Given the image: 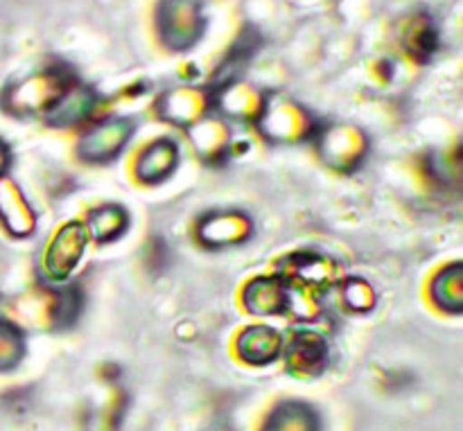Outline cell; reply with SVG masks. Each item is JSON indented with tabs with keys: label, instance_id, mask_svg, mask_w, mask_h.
<instances>
[{
	"label": "cell",
	"instance_id": "5bb4252c",
	"mask_svg": "<svg viewBox=\"0 0 463 431\" xmlns=\"http://www.w3.org/2000/svg\"><path fill=\"white\" fill-rule=\"evenodd\" d=\"M267 431H319L317 416L306 405H283L271 416Z\"/></svg>",
	"mask_w": 463,
	"mask_h": 431
},
{
	"label": "cell",
	"instance_id": "8fae6325",
	"mask_svg": "<svg viewBox=\"0 0 463 431\" xmlns=\"http://www.w3.org/2000/svg\"><path fill=\"white\" fill-rule=\"evenodd\" d=\"M321 152H324L326 161L333 163V165L344 167L346 163H355L360 158L362 152V140H357V131L346 129V126H335L321 140Z\"/></svg>",
	"mask_w": 463,
	"mask_h": 431
},
{
	"label": "cell",
	"instance_id": "9a60e30c",
	"mask_svg": "<svg viewBox=\"0 0 463 431\" xmlns=\"http://www.w3.org/2000/svg\"><path fill=\"white\" fill-rule=\"evenodd\" d=\"M25 355V339L16 325L0 321V370H9Z\"/></svg>",
	"mask_w": 463,
	"mask_h": 431
},
{
	"label": "cell",
	"instance_id": "7a4b0ae2",
	"mask_svg": "<svg viewBox=\"0 0 463 431\" xmlns=\"http://www.w3.org/2000/svg\"><path fill=\"white\" fill-rule=\"evenodd\" d=\"M134 136V122L127 117H107L90 126L77 145V154L89 163L113 161Z\"/></svg>",
	"mask_w": 463,
	"mask_h": 431
},
{
	"label": "cell",
	"instance_id": "8992f818",
	"mask_svg": "<svg viewBox=\"0 0 463 431\" xmlns=\"http://www.w3.org/2000/svg\"><path fill=\"white\" fill-rule=\"evenodd\" d=\"M238 352L249 364H271L283 352V337L269 325H251L240 334Z\"/></svg>",
	"mask_w": 463,
	"mask_h": 431
},
{
	"label": "cell",
	"instance_id": "d6986e66",
	"mask_svg": "<svg viewBox=\"0 0 463 431\" xmlns=\"http://www.w3.org/2000/svg\"><path fill=\"white\" fill-rule=\"evenodd\" d=\"M9 165H12V152H9V147L5 140H0V179L7 174Z\"/></svg>",
	"mask_w": 463,
	"mask_h": 431
},
{
	"label": "cell",
	"instance_id": "ac0fdd59",
	"mask_svg": "<svg viewBox=\"0 0 463 431\" xmlns=\"http://www.w3.org/2000/svg\"><path fill=\"white\" fill-rule=\"evenodd\" d=\"M344 301L353 310H369L371 303H373V294H371L369 285L364 283H351L344 292Z\"/></svg>",
	"mask_w": 463,
	"mask_h": 431
},
{
	"label": "cell",
	"instance_id": "4fadbf2b",
	"mask_svg": "<svg viewBox=\"0 0 463 431\" xmlns=\"http://www.w3.org/2000/svg\"><path fill=\"white\" fill-rule=\"evenodd\" d=\"M432 301L441 310L459 314L463 310V271L461 265H452L443 269L432 283Z\"/></svg>",
	"mask_w": 463,
	"mask_h": 431
},
{
	"label": "cell",
	"instance_id": "30bf717a",
	"mask_svg": "<svg viewBox=\"0 0 463 431\" xmlns=\"http://www.w3.org/2000/svg\"><path fill=\"white\" fill-rule=\"evenodd\" d=\"M0 220L14 235H27L34 230V215L23 194L7 181L0 183Z\"/></svg>",
	"mask_w": 463,
	"mask_h": 431
},
{
	"label": "cell",
	"instance_id": "5b68a950",
	"mask_svg": "<svg viewBox=\"0 0 463 431\" xmlns=\"http://www.w3.org/2000/svg\"><path fill=\"white\" fill-rule=\"evenodd\" d=\"M249 230H251V224L242 212H215L199 224V238L208 247H231V244L244 242L249 238Z\"/></svg>",
	"mask_w": 463,
	"mask_h": 431
},
{
	"label": "cell",
	"instance_id": "e0dca14e",
	"mask_svg": "<svg viewBox=\"0 0 463 431\" xmlns=\"http://www.w3.org/2000/svg\"><path fill=\"white\" fill-rule=\"evenodd\" d=\"M434 45H437V32L430 27L428 21H419L411 25L410 36H407V48L411 50V54L425 59L432 54Z\"/></svg>",
	"mask_w": 463,
	"mask_h": 431
},
{
	"label": "cell",
	"instance_id": "ba28073f",
	"mask_svg": "<svg viewBox=\"0 0 463 431\" xmlns=\"http://www.w3.org/2000/svg\"><path fill=\"white\" fill-rule=\"evenodd\" d=\"M244 303L249 312L258 316L280 314L289 305V292L285 289V283L279 278H256L249 283L244 292Z\"/></svg>",
	"mask_w": 463,
	"mask_h": 431
},
{
	"label": "cell",
	"instance_id": "9c48e42d",
	"mask_svg": "<svg viewBox=\"0 0 463 431\" xmlns=\"http://www.w3.org/2000/svg\"><path fill=\"white\" fill-rule=\"evenodd\" d=\"M93 104L95 98L89 89L72 86L45 111V120L52 126H75L93 111Z\"/></svg>",
	"mask_w": 463,
	"mask_h": 431
},
{
	"label": "cell",
	"instance_id": "7c38bea8",
	"mask_svg": "<svg viewBox=\"0 0 463 431\" xmlns=\"http://www.w3.org/2000/svg\"><path fill=\"white\" fill-rule=\"evenodd\" d=\"M127 226H129V215H127L125 208L116 206V203H109V206H102L90 212L86 233L93 235L98 242L107 244L120 238L127 230Z\"/></svg>",
	"mask_w": 463,
	"mask_h": 431
},
{
	"label": "cell",
	"instance_id": "6da1fadb",
	"mask_svg": "<svg viewBox=\"0 0 463 431\" xmlns=\"http://www.w3.org/2000/svg\"><path fill=\"white\" fill-rule=\"evenodd\" d=\"M161 36L172 50H185L199 39L203 27L197 0H163L158 9Z\"/></svg>",
	"mask_w": 463,
	"mask_h": 431
},
{
	"label": "cell",
	"instance_id": "52a82bcc",
	"mask_svg": "<svg viewBox=\"0 0 463 431\" xmlns=\"http://www.w3.org/2000/svg\"><path fill=\"white\" fill-rule=\"evenodd\" d=\"M328 361V348L315 333H298L288 348L289 369L298 375H317Z\"/></svg>",
	"mask_w": 463,
	"mask_h": 431
},
{
	"label": "cell",
	"instance_id": "3957f363",
	"mask_svg": "<svg viewBox=\"0 0 463 431\" xmlns=\"http://www.w3.org/2000/svg\"><path fill=\"white\" fill-rule=\"evenodd\" d=\"M86 248V226L81 224H68L57 233V238L50 244L48 253H45V274L52 280H63L77 262L81 260Z\"/></svg>",
	"mask_w": 463,
	"mask_h": 431
},
{
	"label": "cell",
	"instance_id": "2e32d148",
	"mask_svg": "<svg viewBox=\"0 0 463 431\" xmlns=\"http://www.w3.org/2000/svg\"><path fill=\"white\" fill-rule=\"evenodd\" d=\"M81 310V294L77 287L63 289L52 307V319L59 325H71Z\"/></svg>",
	"mask_w": 463,
	"mask_h": 431
},
{
	"label": "cell",
	"instance_id": "277c9868",
	"mask_svg": "<svg viewBox=\"0 0 463 431\" xmlns=\"http://www.w3.org/2000/svg\"><path fill=\"white\" fill-rule=\"evenodd\" d=\"M176 165H179V147L167 138L154 140L140 152L138 163H136V176L143 183H161V181L170 179Z\"/></svg>",
	"mask_w": 463,
	"mask_h": 431
}]
</instances>
